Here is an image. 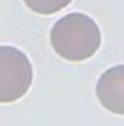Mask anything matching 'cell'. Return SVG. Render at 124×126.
<instances>
[{
	"label": "cell",
	"instance_id": "3957f363",
	"mask_svg": "<svg viewBox=\"0 0 124 126\" xmlns=\"http://www.w3.org/2000/svg\"><path fill=\"white\" fill-rule=\"evenodd\" d=\"M96 96L103 109L124 117V64L111 66L100 75Z\"/></svg>",
	"mask_w": 124,
	"mask_h": 126
},
{
	"label": "cell",
	"instance_id": "277c9868",
	"mask_svg": "<svg viewBox=\"0 0 124 126\" xmlns=\"http://www.w3.org/2000/svg\"><path fill=\"white\" fill-rule=\"evenodd\" d=\"M25 6L38 15H53L72 4V0H23Z\"/></svg>",
	"mask_w": 124,
	"mask_h": 126
},
{
	"label": "cell",
	"instance_id": "6da1fadb",
	"mask_svg": "<svg viewBox=\"0 0 124 126\" xmlns=\"http://www.w3.org/2000/svg\"><path fill=\"white\" fill-rule=\"evenodd\" d=\"M51 45L58 57L68 62H83L96 55L102 45L98 23L85 13H68L51 28Z\"/></svg>",
	"mask_w": 124,
	"mask_h": 126
},
{
	"label": "cell",
	"instance_id": "7a4b0ae2",
	"mask_svg": "<svg viewBox=\"0 0 124 126\" xmlns=\"http://www.w3.org/2000/svg\"><path fill=\"white\" fill-rule=\"evenodd\" d=\"M32 79V62L25 53L13 45H0V104H13L25 98Z\"/></svg>",
	"mask_w": 124,
	"mask_h": 126
}]
</instances>
